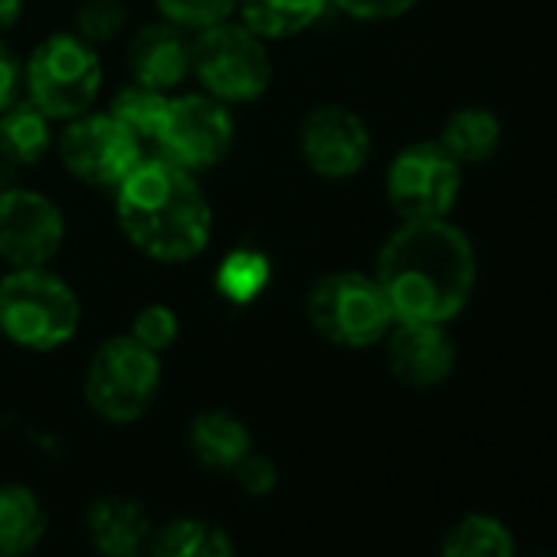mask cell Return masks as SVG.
Here are the masks:
<instances>
[{
	"label": "cell",
	"mask_w": 557,
	"mask_h": 557,
	"mask_svg": "<svg viewBox=\"0 0 557 557\" xmlns=\"http://www.w3.org/2000/svg\"><path fill=\"white\" fill-rule=\"evenodd\" d=\"M230 475H233V482L239 485V492L249 495V498H265V495H272L275 485H278V469H275V462H272L269 456H259V453H249Z\"/></svg>",
	"instance_id": "83f0119b"
},
{
	"label": "cell",
	"mask_w": 557,
	"mask_h": 557,
	"mask_svg": "<svg viewBox=\"0 0 557 557\" xmlns=\"http://www.w3.org/2000/svg\"><path fill=\"white\" fill-rule=\"evenodd\" d=\"M190 73L220 102H252L269 89L272 63L265 40L243 24H213L190 40Z\"/></svg>",
	"instance_id": "52a82bcc"
},
{
	"label": "cell",
	"mask_w": 557,
	"mask_h": 557,
	"mask_svg": "<svg viewBox=\"0 0 557 557\" xmlns=\"http://www.w3.org/2000/svg\"><path fill=\"white\" fill-rule=\"evenodd\" d=\"M168 92H158V89H148V86H128L122 89L115 99H112V115L132 132L138 135V141H151L158 138V128L164 122V112H168Z\"/></svg>",
	"instance_id": "cb8c5ba5"
},
{
	"label": "cell",
	"mask_w": 557,
	"mask_h": 557,
	"mask_svg": "<svg viewBox=\"0 0 557 557\" xmlns=\"http://www.w3.org/2000/svg\"><path fill=\"white\" fill-rule=\"evenodd\" d=\"M329 8V0H239L243 27L259 40H289L309 30Z\"/></svg>",
	"instance_id": "ffe728a7"
},
{
	"label": "cell",
	"mask_w": 557,
	"mask_h": 557,
	"mask_svg": "<svg viewBox=\"0 0 557 557\" xmlns=\"http://www.w3.org/2000/svg\"><path fill=\"white\" fill-rule=\"evenodd\" d=\"M79 299L44 265L0 278V335L27 351H57L79 332Z\"/></svg>",
	"instance_id": "3957f363"
},
{
	"label": "cell",
	"mask_w": 557,
	"mask_h": 557,
	"mask_svg": "<svg viewBox=\"0 0 557 557\" xmlns=\"http://www.w3.org/2000/svg\"><path fill=\"white\" fill-rule=\"evenodd\" d=\"M119 226L158 262H184L210 239V203L190 171L168 158H141L115 187Z\"/></svg>",
	"instance_id": "7a4b0ae2"
},
{
	"label": "cell",
	"mask_w": 557,
	"mask_h": 557,
	"mask_svg": "<svg viewBox=\"0 0 557 557\" xmlns=\"http://www.w3.org/2000/svg\"><path fill=\"white\" fill-rule=\"evenodd\" d=\"M443 557H515V541L498 518L466 515L446 534Z\"/></svg>",
	"instance_id": "7402d4cb"
},
{
	"label": "cell",
	"mask_w": 557,
	"mask_h": 557,
	"mask_svg": "<svg viewBox=\"0 0 557 557\" xmlns=\"http://www.w3.org/2000/svg\"><path fill=\"white\" fill-rule=\"evenodd\" d=\"M391 374L407 387H436L456 368V345L446 325L436 322H394L387 332Z\"/></svg>",
	"instance_id": "4fadbf2b"
},
{
	"label": "cell",
	"mask_w": 557,
	"mask_h": 557,
	"mask_svg": "<svg viewBox=\"0 0 557 557\" xmlns=\"http://www.w3.org/2000/svg\"><path fill=\"white\" fill-rule=\"evenodd\" d=\"M148 554L151 557H236V544L223 524L194 515H177L161 528H154Z\"/></svg>",
	"instance_id": "ac0fdd59"
},
{
	"label": "cell",
	"mask_w": 557,
	"mask_h": 557,
	"mask_svg": "<svg viewBox=\"0 0 557 557\" xmlns=\"http://www.w3.org/2000/svg\"><path fill=\"white\" fill-rule=\"evenodd\" d=\"M50 528L44 498L24 482H0V557L34 554Z\"/></svg>",
	"instance_id": "e0dca14e"
},
{
	"label": "cell",
	"mask_w": 557,
	"mask_h": 557,
	"mask_svg": "<svg viewBox=\"0 0 557 557\" xmlns=\"http://www.w3.org/2000/svg\"><path fill=\"white\" fill-rule=\"evenodd\" d=\"M161 391V358L135 342L132 335H115L96 348L86 368L83 394L96 417L106 423L141 420Z\"/></svg>",
	"instance_id": "277c9868"
},
{
	"label": "cell",
	"mask_w": 557,
	"mask_h": 557,
	"mask_svg": "<svg viewBox=\"0 0 557 557\" xmlns=\"http://www.w3.org/2000/svg\"><path fill=\"white\" fill-rule=\"evenodd\" d=\"M329 4H338L355 21H394L413 11L420 0H329Z\"/></svg>",
	"instance_id": "f1b7e54d"
},
{
	"label": "cell",
	"mask_w": 557,
	"mask_h": 557,
	"mask_svg": "<svg viewBox=\"0 0 557 557\" xmlns=\"http://www.w3.org/2000/svg\"><path fill=\"white\" fill-rule=\"evenodd\" d=\"M302 161L319 177H351L371 158V132L361 115L345 106H322L306 115L299 132Z\"/></svg>",
	"instance_id": "7c38bea8"
},
{
	"label": "cell",
	"mask_w": 557,
	"mask_h": 557,
	"mask_svg": "<svg viewBox=\"0 0 557 557\" xmlns=\"http://www.w3.org/2000/svg\"><path fill=\"white\" fill-rule=\"evenodd\" d=\"M187 446L203 469L233 472L252 453V436L230 410H203L187 426Z\"/></svg>",
	"instance_id": "2e32d148"
},
{
	"label": "cell",
	"mask_w": 557,
	"mask_h": 557,
	"mask_svg": "<svg viewBox=\"0 0 557 557\" xmlns=\"http://www.w3.org/2000/svg\"><path fill=\"white\" fill-rule=\"evenodd\" d=\"M154 148L161 158L190 174L213 168L233 148V119L226 106L213 96L194 92L168 99V112L158 128Z\"/></svg>",
	"instance_id": "9c48e42d"
},
{
	"label": "cell",
	"mask_w": 557,
	"mask_h": 557,
	"mask_svg": "<svg viewBox=\"0 0 557 557\" xmlns=\"http://www.w3.org/2000/svg\"><path fill=\"white\" fill-rule=\"evenodd\" d=\"M462 187V164H456L440 141L407 145L387 168V200L400 220H440L446 216Z\"/></svg>",
	"instance_id": "ba28073f"
},
{
	"label": "cell",
	"mask_w": 557,
	"mask_h": 557,
	"mask_svg": "<svg viewBox=\"0 0 557 557\" xmlns=\"http://www.w3.org/2000/svg\"><path fill=\"white\" fill-rule=\"evenodd\" d=\"M377 286L397 322H453L475 289L469 236L440 220H404L377 252Z\"/></svg>",
	"instance_id": "6da1fadb"
},
{
	"label": "cell",
	"mask_w": 557,
	"mask_h": 557,
	"mask_svg": "<svg viewBox=\"0 0 557 557\" xmlns=\"http://www.w3.org/2000/svg\"><path fill=\"white\" fill-rule=\"evenodd\" d=\"M21 11H24V0H0V34L21 21Z\"/></svg>",
	"instance_id": "4dcf8cb0"
},
{
	"label": "cell",
	"mask_w": 557,
	"mask_h": 557,
	"mask_svg": "<svg viewBox=\"0 0 557 557\" xmlns=\"http://www.w3.org/2000/svg\"><path fill=\"white\" fill-rule=\"evenodd\" d=\"M128 14L122 0H86V4L76 11V37H83L86 44H106L112 40L122 27H125Z\"/></svg>",
	"instance_id": "484cf974"
},
{
	"label": "cell",
	"mask_w": 557,
	"mask_h": 557,
	"mask_svg": "<svg viewBox=\"0 0 557 557\" xmlns=\"http://www.w3.org/2000/svg\"><path fill=\"white\" fill-rule=\"evenodd\" d=\"M236 4L239 0H158V11L184 30H203L230 21Z\"/></svg>",
	"instance_id": "d4e9b609"
},
{
	"label": "cell",
	"mask_w": 557,
	"mask_h": 557,
	"mask_svg": "<svg viewBox=\"0 0 557 557\" xmlns=\"http://www.w3.org/2000/svg\"><path fill=\"white\" fill-rule=\"evenodd\" d=\"M138 135H132L112 112L79 115L60 138L66 171L92 187H119L122 177L145 158Z\"/></svg>",
	"instance_id": "30bf717a"
},
{
	"label": "cell",
	"mask_w": 557,
	"mask_h": 557,
	"mask_svg": "<svg viewBox=\"0 0 557 557\" xmlns=\"http://www.w3.org/2000/svg\"><path fill=\"white\" fill-rule=\"evenodd\" d=\"M66 239L63 210L24 187L0 190V256L14 269L47 265Z\"/></svg>",
	"instance_id": "8fae6325"
},
{
	"label": "cell",
	"mask_w": 557,
	"mask_h": 557,
	"mask_svg": "<svg viewBox=\"0 0 557 557\" xmlns=\"http://www.w3.org/2000/svg\"><path fill=\"white\" fill-rule=\"evenodd\" d=\"M309 325L338 348H371L394 329V309L374 275L345 269L312 286L306 299Z\"/></svg>",
	"instance_id": "5b68a950"
},
{
	"label": "cell",
	"mask_w": 557,
	"mask_h": 557,
	"mask_svg": "<svg viewBox=\"0 0 557 557\" xmlns=\"http://www.w3.org/2000/svg\"><path fill=\"white\" fill-rule=\"evenodd\" d=\"M21 63L14 57V50L0 40V112H4L8 106L17 102V89H21Z\"/></svg>",
	"instance_id": "f546056e"
},
{
	"label": "cell",
	"mask_w": 557,
	"mask_h": 557,
	"mask_svg": "<svg viewBox=\"0 0 557 557\" xmlns=\"http://www.w3.org/2000/svg\"><path fill=\"white\" fill-rule=\"evenodd\" d=\"M27 89L30 102L57 122L86 115L102 89V63L96 47L76 34L47 37L27 63Z\"/></svg>",
	"instance_id": "8992f818"
},
{
	"label": "cell",
	"mask_w": 557,
	"mask_h": 557,
	"mask_svg": "<svg viewBox=\"0 0 557 557\" xmlns=\"http://www.w3.org/2000/svg\"><path fill=\"white\" fill-rule=\"evenodd\" d=\"M269 283V259L259 249H233L216 269V293L233 306L259 299Z\"/></svg>",
	"instance_id": "603a6c76"
},
{
	"label": "cell",
	"mask_w": 557,
	"mask_h": 557,
	"mask_svg": "<svg viewBox=\"0 0 557 557\" xmlns=\"http://www.w3.org/2000/svg\"><path fill=\"white\" fill-rule=\"evenodd\" d=\"M128 66L138 86L171 92L190 76V40L184 27L164 21L138 30L128 47Z\"/></svg>",
	"instance_id": "9a60e30c"
},
{
	"label": "cell",
	"mask_w": 557,
	"mask_h": 557,
	"mask_svg": "<svg viewBox=\"0 0 557 557\" xmlns=\"http://www.w3.org/2000/svg\"><path fill=\"white\" fill-rule=\"evenodd\" d=\"M456 164H485L502 148V122L485 106L456 109L436 138Z\"/></svg>",
	"instance_id": "d6986e66"
},
{
	"label": "cell",
	"mask_w": 557,
	"mask_h": 557,
	"mask_svg": "<svg viewBox=\"0 0 557 557\" xmlns=\"http://www.w3.org/2000/svg\"><path fill=\"white\" fill-rule=\"evenodd\" d=\"M50 115H44L30 99L14 102L0 112V158L11 164H37L53 148Z\"/></svg>",
	"instance_id": "44dd1931"
},
{
	"label": "cell",
	"mask_w": 557,
	"mask_h": 557,
	"mask_svg": "<svg viewBox=\"0 0 557 557\" xmlns=\"http://www.w3.org/2000/svg\"><path fill=\"white\" fill-rule=\"evenodd\" d=\"M177 332H181L177 315H174L168 306H145V309L135 315L128 335H132L135 342H141L145 348H151L154 355H161V351H168V348L177 342Z\"/></svg>",
	"instance_id": "4316f807"
},
{
	"label": "cell",
	"mask_w": 557,
	"mask_h": 557,
	"mask_svg": "<svg viewBox=\"0 0 557 557\" xmlns=\"http://www.w3.org/2000/svg\"><path fill=\"white\" fill-rule=\"evenodd\" d=\"M86 534L99 557H135L148 550L154 524L141 502L128 495H99L86 508Z\"/></svg>",
	"instance_id": "5bb4252c"
},
{
	"label": "cell",
	"mask_w": 557,
	"mask_h": 557,
	"mask_svg": "<svg viewBox=\"0 0 557 557\" xmlns=\"http://www.w3.org/2000/svg\"><path fill=\"white\" fill-rule=\"evenodd\" d=\"M135 557H151V554H148V550H145V554H135Z\"/></svg>",
	"instance_id": "1f68e13d"
}]
</instances>
